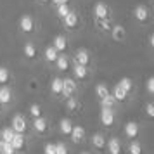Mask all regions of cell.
I'll return each mask as SVG.
<instances>
[{"label": "cell", "mask_w": 154, "mask_h": 154, "mask_svg": "<svg viewBox=\"0 0 154 154\" xmlns=\"http://www.w3.org/2000/svg\"><path fill=\"white\" fill-rule=\"evenodd\" d=\"M80 23H82L80 14H78L76 11H73V9H71L69 12L63 17L64 28H68V29H78V28H80Z\"/></svg>", "instance_id": "obj_1"}, {"label": "cell", "mask_w": 154, "mask_h": 154, "mask_svg": "<svg viewBox=\"0 0 154 154\" xmlns=\"http://www.w3.org/2000/svg\"><path fill=\"white\" fill-rule=\"evenodd\" d=\"M111 95L114 97V100H116V102H123V100L128 97V92H126L125 88L118 83V85H114V87H112V94H111Z\"/></svg>", "instance_id": "obj_14"}, {"label": "cell", "mask_w": 154, "mask_h": 154, "mask_svg": "<svg viewBox=\"0 0 154 154\" xmlns=\"http://www.w3.org/2000/svg\"><path fill=\"white\" fill-rule=\"evenodd\" d=\"M100 123L104 126H111L114 123V111H112V107H102L100 109Z\"/></svg>", "instance_id": "obj_8"}, {"label": "cell", "mask_w": 154, "mask_h": 154, "mask_svg": "<svg viewBox=\"0 0 154 154\" xmlns=\"http://www.w3.org/2000/svg\"><path fill=\"white\" fill-rule=\"evenodd\" d=\"M92 146L95 147V149H99V151H102V149H106V139L102 133H94L92 135Z\"/></svg>", "instance_id": "obj_22"}, {"label": "cell", "mask_w": 154, "mask_h": 154, "mask_svg": "<svg viewBox=\"0 0 154 154\" xmlns=\"http://www.w3.org/2000/svg\"><path fill=\"white\" fill-rule=\"evenodd\" d=\"M111 92H109V88H107V85L106 83H97L95 85V95L99 97V100L100 99H104L106 95H109Z\"/></svg>", "instance_id": "obj_25"}, {"label": "cell", "mask_w": 154, "mask_h": 154, "mask_svg": "<svg viewBox=\"0 0 154 154\" xmlns=\"http://www.w3.org/2000/svg\"><path fill=\"white\" fill-rule=\"evenodd\" d=\"M9 80H11V73H9L7 68H4V66H0V83H7Z\"/></svg>", "instance_id": "obj_32"}, {"label": "cell", "mask_w": 154, "mask_h": 154, "mask_svg": "<svg viewBox=\"0 0 154 154\" xmlns=\"http://www.w3.org/2000/svg\"><path fill=\"white\" fill-rule=\"evenodd\" d=\"M146 114L149 116V118H154V106H152V102H147V106H146Z\"/></svg>", "instance_id": "obj_38"}, {"label": "cell", "mask_w": 154, "mask_h": 154, "mask_svg": "<svg viewBox=\"0 0 154 154\" xmlns=\"http://www.w3.org/2000/svg\"><path fill=\"white\" fill-rule=\"evenodd\" d=\"M11 128H12L16 133H24V132H26V128H28V123H26L24 116H23V114H16V116H12V121H11Z\"/></svg>", "instance_id": "obj_4"}, {"label": "cell", "mask_w": 154, "mask_h": 154, "mask_svg": "<svg viewBox=\"0 0 154 154\" xmlns=\"http://www.w3.org/2000/svg\"><path fill=\"white\" fill-rule=\"evenodd\" d=\"M14 130L11 128V126H5V128H2V132H0V140H4V142H11L12 137H14Z\"/></svg>", "instance_id": "obj_26"}, {"label": "cell", "mask_w": 154, "mask_h": 154, "mask_svg": "<svg viewBox=\"0 0 154 154\" xmlns=\"http://www.w3.org/2000/svg\"><path fill=\"white\" fill-rule=\"evenodd\" d=\"M75 64H82V66H88L90 64V52L87 49H78L76 52H75Z\"/></svg>", "instance_id": "obj_7"}, {"label": "cell", "mask_w": 154, "mask_h": 154, "mask_svg": "<svg viewBox=\"0 0 154 154\" xmlns=\"http://www.w3.org/2000/svg\"><path fill=\"white\" fill-rule=\"evenodd\" d=\"M57 56H59V52L54 49V45H49L47 49L43 50V59H45L47 63H56Z\"/></svg>", "instance_id": "obj_21"}, {"label": "cell", "mask_w": 154, "mask_h": 154, "mask_svg": "<svg viewBox=\"0 0 154 154\" xmlns=\"http://www.w3.org/2000/svg\"><path fill=\"white\" fill-rule=\"evenodd\" d=\"M123 130H125V135L128 137V139H135V137L139 135L140 128H139V123H137V121H128Z\"/></svg>", "instance_id": "obj_13"}, {"label": "cell", "mask_w": 154, "mask_h": 154, "mask_svg": "<svg viewBox=\"0 0 154 154\" xmlns=\"http://www.w3.org/2000/svg\"><path fill=\"white\" fill-rule=\"evenodd\" d=\"M43 152L45 154H56V144L49 142V144L45 146V149H43Z\"/></svg>", "instance_id": "obj_37"}, {"label": "cell", "mask_w": 154, "mask_h": 154, "mask_svg": "<svg viewBox=\"0 0 154 154\" xmlns=\"http://www.w3.org/2000/svg\"><path fill=\"white\" fill-rule=\"evenodd\" d=\"M11 144H12V147H14V151H23V149H24V144H26V139H24L23 133H14Z\"/></svg>", "instance_id": "obj_19"}, {"label": "cell", "mask_w": 154, "mask_h": 154, "mask_svg": "<svg viewBox=\"0 0 154 154\" xmlns=\"http://www.w3.org/2000/svg\"><path fill=\"white\" fill-rule=\"evenodd\" d=\"M149 45H151V47H154V35L149 36Z\"/></svg>", "instance_id": "obj_41"}, {"label": "cell", "mask_w": 154, "mask_h": 154, "mask_svg": "<svg viewBox=\"0 0 154 154\" xmlns=\"http://www.w3.org/2000/svg\"><path fill=\"white\" fill-rule=\"evenodd\" d=\"M147 92H149V94H154V78L151 76V78H147Z\"/></svg>", "instance_id": "obj_39"}, {"label": "cell", "mask_w": 154, "mask_h": 154, "mask_svg": "<svg viewBox=\"0 0 154 154\" xmlns=\"http://www.w3.org/2000/svg\"><path fill=\"white\" fill-rule=\"evenodd\" d=\"M35 19H33V16L29 14H24L21 16V19H19V29H21L23 33H35Z\"/></svg>", "instance_id": "obj_2"}, {"label": "cell", "mask_w": 154, "mask_h": 154, "mask_svg": "<svg viewBox=\"0 0 154 154\" xmlns=\"http://www.w3.org/2000/svg\"><path fill=\"white\" fill-rule=\"evenodd\" d=\"M57 66V69L59 71H68L69 69V64H71V61H69V57L68 56H64V54H59L57 56V59H56V63H54Z\"/></svg>", "instance_id": "obj_16"}, {"label": "cell", "mask_w": 154, "mask_h": 154, "mask_svg": "<svg viewBox=\"0 0 154 154\" xmlns=\"http://www.w3.org/2000/svg\"><path fill=\"white\" fill-rule=\"evenodd\" d=\"M128 152H130V154H142L140 142H137V140H132V142H130V146H128Z\"/></svg>", "instance_id": "obj_31"}, {"label": "cell", "mask_w": 154, "mask_h": 154, "mask_svg": "<svg viewBox=\"0 0 154 154\" xmlns=\"http://www.w3.org/2000/svg\"><path fill=\"white\" fill-rule=\"evenodd\" d=\"M29 116H33V118L42 116V107H40V104H31L29 106Z\"/></svg>", "instance_id": "obj_33"}, {"label": "cell", "mask_w": 154, "mask_h": 154, "mask_svg": "<svg viewBox=\"0 0 154 154\" xmlns=\"http://www.w3.org/2000/svg\"><path fill=\"white\" fill-rule=\"evenodd\" d=\"M94 16H95V19H109L111 17V9L107 4L104 2H97L95 5H94Z\"/></svg>", "instance_id": "obj_3"}, {"label": "cell", "mask_w": 154, "mask_h": 154, "mask_svg": "<svg viewBox=\"0 0 154 154\" xmlns=\"http://www.w3.org/2000/svg\"><path fill=\"white\" fill-rule=\"evenodd\" d=\"M133 17H135V21L144 24V23H147L151 19V12H149V9L146 5H137V7L133 9Z\"/></svg>", "instance_id": "obj_5"}, {"label": "cell", "mask_w": 154, "mask_h": 154, "mask_svg": "<svg viewBox=\"0 0 154 154\" xmlns=\"http://www.w3.org/2000/svg\"><path fill=\"white\" fill-rule=\"evenodd\" d=\"M50 2H52V5L56 7V5H63V4H68L69 0H50Z\"/></svg>", "instance_id": "obj_40"}, {"label": "cell", "mask_w": 154, "mask_h": 154, "mask_svg": "<svg viewBox=\"0 0 154 154\" xmlns=\"http://www.w3.org/2000/svg\"><path fill=\"white\" fill-rule=\"evenodd\" d=\"M50 92L54 94V95H61L63 94V78H52V82H50Z\"/></svg>", "instance_id": "obj_20"}, {"label": "cell", "mask_w": 154, "mask_h": 154, "mask_svg": "<svg viewBox=\"0 0 154 154\" xmlns=\"http://www.w3.org/2000/svg\"><path fill=\"white\" fill-rule=\"evenodd\" d=\"M114 102H116V100H114V97H112L111 94H109V95H106L104 99H100V104H102V107H112V106H114Z\"/></svg>", "instance_id": "obj_35"}, {"label": "cell", "mask_w": 154, "mask_h": 154, "mask_svg": "<svg viewBox=\"0 0 154 154\" xmlns=\"http://www.w3.org/2000/svg\"><path fill=\"white\" fill-rule=\"evenodd\" d=\"M80 154H90V152H87V151H83V152H80Z\"/></svg>", "instance_id": "obj_43"}, {"label": "cell", "mask_w": 154, "mask_h": 154, "mask_svg": "<svg viewBox=\"0 0 154 154\" xmlns=\"http://www.w3.org/2000/svg\"><path fill=\"white\" fill-rule=\"evenodd\" d=\"M54 49L59 52V54H63V52H66L68 50V38L64 35H56L54 36Z\"/></svg>", "instance_id": "obj_9"}, {"label": "cell", "mask_w": 154, "mask_h": 154, "mask_svg": "<svg viewBox=\"0 0 154 154\" xmlns=\"http://www.w3.org/2000/svg\"><path fill=\"white\" fill-rule=\"evenodd\" d=\"M76 82L73 80V78H63V94L61 95H64V97L68 99L71 97V95H75V92H76Z\"/></svg>", "instance_id": "obj_6"}, {"label": "cell", "mask_w": 154, "mask_h": 154, "mask_svg": "<svg viewBox=\"0 0 154 154\" xmlns=\"http://www.w3.org/2000/svg\"><path fill=\"white\" fill-rule=\"evenodd\" d=\"M119 85H121V87H123V88H125V90L128 92V94H130V90L133 88V82H132V78H121V80H119Z\"/></svg>", "instance_id": "obj_34"}, {"label": "cell", "mask_w": 154, "mask_h": 154, "mask_svg": "<svg viewBox=\"0 0 154 154\" xmlns=\"http://www.w3.org/2000/svg\"><path fill=\"white\" fill-rule=\"evenodd\" d=\"M0 151H2V154H14V147H12V144L11 142H4V140H0Z\"/></svg>", "instance_id": "obj_28"}, {"label": "cell", "mask_w": 154, "mask_h": 154, "mask_svg": "<svg viewBox=\"0 0 154 154\" xmlns=\"http://www.w3.org/2000/svg\"><path fill=\"white\" fill-rule=\"evenodd\" d=\"M71 11V7H69V4H63V5H56V14H57V17L59 19H63L64 16L68 14Z\"/></svg>", "instance_id": "obj_27"}, {"label": "cell", "mask_w": 154, "mask_h": 154, "mask_svg": "<svg viewBox=\"0 0 154 154\" xmlns=\"http://www.w3.org/2000/svg\"><path fill=\"white\" fill-rule=\"evenodd\" d=\"M71 140L75 142V144H80L82 140L85 139V128L82 125H75L73 128H71Z\"/></svg>", "instance_id": "obj_10"}, {"label": "cell", "mask_w": 154, "mask_h": 154, "mask_svg": "<svg viewBox=\"0 0 154 154\" xmlns=\"http://www.w3.org/2000/svg\"><path fill=\"white\" fill-rule=\"evenodd\" d=\"M0 154H2V151H0Z\"/></svg>", "instance_id": "obj_45"}, {"label": "cell", "mask_w": 154, "mask_h": 154, "mask_svg": "<svg viewBox=\"0 0 154 154\" xmlns=\"http://www.w3.org/2000/svg\"><path fill=\"white\" fill-rule=\"evenodd\" d=\"M106 147H107L109 154H121V142L116 137H111L109 140H106Z\"/></svg>", "instance_id": "obj_11"}, {"label": "cell", "mask_w": 154, "mask_h": 154, "mask_svg": "<svg viewBox=\"0 0 154 154\" xmlns=\"http://www.w3.org/2000/svg\"><path fill=\"white\" fill-rule=\"evenodd\" d=\"M78 107H80V102H78L76 99L73 97V95L68 97V100H66V109H68V111H76Z\"/></svg>", "instance_id": "obj_30"}, {"label": "cell", "mask_w": 154, "mask_h": 154, "mask_svg": "<svg viewBox=\"0 0 154 154\" xmlns=\"http://www.w3.org/2000/svg\"><path fill=\"white\" fill-rule=\"evenodd\" d=\"M73 75H75L76 80H87V78H88V66L75 64V66H73Z\"/></svg>", "instance_id": "obj_15"}, {"label": "cell", "mask_w": 154, "mask_h": 154, "mask_svg": "<svg viewBox=\"0 0 154 154\" xmlns=\"http://www.w3.org/2000/svg\"><path fill=\"white\" fill-rule=\"evenodd\" d=\"M11 99H12V92H11V88L5 87V85H2V87H0V102H2V104H9Z\"/></svg>", "instance_id": "obj_23"}, {"label": "cell", "mask_w": 154, "mask_h": 154, "mask_svg": "<svg viewBox=\"0 0 154 154\" xmlns=\"http://www.w3.org/2000/svg\"><path fill=\"white\" fill-rule=\"evenodd\" d=\"M111 35H112V40H116V42H123V40L126 38V29L123 28L121 24H112Z\"/></svg>", "instance_id": "obj_12"}, {"label": "cell", "mask_w": 154, "mask_h": 154, "mask_svg": "<svg viewBox=\"0 0 154 154\" xmlns=\"http://www.w3.org/2000/svg\"><path fill=\"white\" fill-rule=\"evenodd\" d=\"M71 128H73V123H71L69 118H63L61 119V123H59V130H61L63 135H69Z\"/></svg>", "instance_id": "obj_24"}, {"label": "cell", "mask_w": 154, "mask_h": 154, "mask_svg": "<svg viewBox=\"0 0 154 154\" xmlns=\"http://www.w3.org/2000/svg\"><path fill=\"white\" fill-rule=\"evenodd\" d=\"M38 2H42V4H47V2H50V0H38Z\"/></svg>", "instance_id": "obj_42"}, {"label": "cell", "mask_w": 154, "mask_h": 154, "mask_svg": "<svg viewBox=\"0 0 154 154\" xmlns=\"http://www.w3.org/2000/svg\"><path fill=\"white\" fill-rule=\"evenodd\" d=\"M33 128L38 133H45L47 128H49V123H47V119L43 116H38V118H33Z\"/></svg>", "instance_id": "obj_17"}, {"label": "cell", "mask_w": 154, "mask_h": 154, "mask_svg": "<svg viewBox=\"0 0 154 154\" xmlns=\"http://www.w3.org/2000/svg\"><path fill=\"white\" fill-rule=\"evenodd\" d=\"M97 26L102 29V31H111V28H112L111 17H109V19H99V21H97Z\"/></svg>", "instance_id": "obj_29"}, {"label": "cell", "mask_w": 154, "mask_h": 154, "mask_svg": "<svg viewBox=\"0 0 154 154\" xmlns=\"http://www.w3.org/2000/svg\"><path fill=\"white\" fill-rule=\"evenodd\" d=\"M0 107H2V102H0Z\"/></svg>", "instance_id": "obj_44"}, {"label": "cell", "mask_w": 154, "mask_h": 154, "mask_svg": "<svg viewBox=\"0 0 154 154\" xmlns=\"http://www.w3.org/2000/svg\"><path fill=\"white\" fill-rule=\"evenodd\" d=\"M56 154H68V146L64 142H57L56 144Z\"/></svg>", "instance_id": "obj_36"}, {"label": "cell", "mask_w": 154, "mask_h": 154, "mask_svg": "<svg viewBox=\"0 0 154 154\" xmlns=\"http://www.w3.org/2000/svg\"><path fill=\"white\" fill-rule=\"evenodd\" d=\"M23 56L26 57V59H35V57L38 56V50H36L35 43H31V42L24 43V47H23Z\"/></svg>", "instance_id": "obj_18"}]
</instances>
